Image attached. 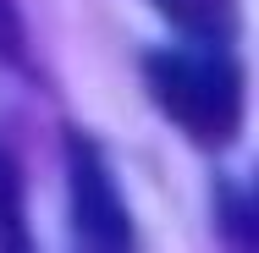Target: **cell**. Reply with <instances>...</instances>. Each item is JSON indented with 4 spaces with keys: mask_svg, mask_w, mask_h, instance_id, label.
<instances>
[{
    "mask_svg": "<svg viewBox=\"0 0 259 253\" xmlns=\"http://www.w3.org/2000/svg\"><path fill=\"white\" fill-rule=\"evenodd\" d=\"M215 220H221L226 242H237V248H254V242H259L254 198H248L243 187H232V182H221V187H215Z\"/></svg>",
    "mask_w": 259,
    "mask_h": 253,
    "instance_id": "obj_5",
    "label": "cell"
},
{
    "mask_svg": "<svg viewBox=\"0 0 259 253\" xmlns=\"http://www.w3.org/2000/svg\"><path fill=\"white\" fill-rule=\"evenodd\" d=\"M182 39H221L232 44L243 33V0H149Z\"/></svg>",
    "mask_w": 259,
    "mask_h": 253,
    "instance_id": "obj_3",
    "label": "cell"
},
{
    "mask_svg": "<svg viewBox=\"0 0 259 253\" xmlns=\"http://www.w3.org/2000/svg\"><path fill=\"white\" fill-rule=\"evenodd\" d=\"M61 154H66L72 242H77V248H94V253L133 248V215H127V198H121V187H116V171H110L105 149L83 132V127H66Z\"/></svg>",
    "mask_w": 259,
    "mask_h": 253,
    "instance_id": "obj_2",
    "label": "cell"
},
{
    "mask_svg": "<svg viewBox=\"0 0 259 253\" xmlns=\"http://www.w3.org/2000/svg\"><path fill=\"white\" fill-rule=\"evenodd\" d=\"M144 88L155 110L199 149H226L248 116V72L221 39H182L144 55Z\"/></svg>",
    "mask_w": 259,
    "mask_h": 253,
    "instance_id": "obj_1",
    "label": "cell"
},
{
    "mask_svg": "<svg viewBox=\"0 0 259 253\" xmlns=\"http://www.w3.org/2000/svg\"><path fill=\"white\" fill-rule=\"evenodd\" d=\"M0 61L11 66H28V44H22V17L11 0H0Z\"/></svg>",
    "mask_w": 259,
    "mask_h": 253,
    "instance_id": "obj_6",
    "label": "cell"
},
{
    "mask_svg": "<svg viewBox=\"0 0 259 253\" xmlns=\"http://www.w3.org/2000/svg\"><path fill=\"white\" fill-rule=\"evenodd\" d=\"M0 248H28V193H22L17 160L6 149H0Z\"/></svg>",
    "mask_w": 259,
    "mask_h": 253,
    "instance_id": "obj_4",
    "label": "cell"
}]
</instances>
